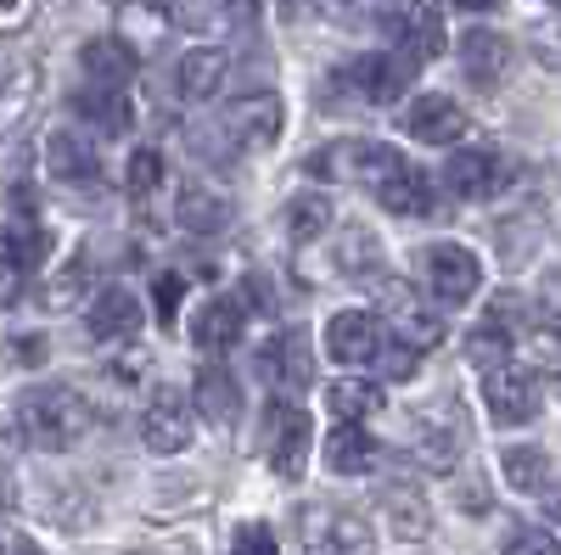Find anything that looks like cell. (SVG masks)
Wrapping results in <instances>:
<instances>
[{
    "mask_svg": "<svg viewBox=\"0 0 561 555\" xmlns=\"http://www.w3.org/2000/svg\"><path fill=\"white\" fill-rule=\"evenodd\" d=\"M415 359H421V354H415L410 343H399V337H393V343H382V348H377V359H370V365H377L382 377H393V382H410V377H415Z\"/></svg>",
    "mask_w": 561,
    "mask_h": 555,
    "instance_id": "cell-32",
    "label": "cell"
},
{
    "mask_svg": "<svg viewBox=\"0 0 561 555\" xmlns=\"http://www.w3.org/2000/svg\"><path fill=\"white\" fill-rule=\"evenodd\" d=\"M45 230L34 224V219H12V224H0V269H18V275H28V269H39V258H45Z\"/></svg>",
    "mask_w": 561,
    "mask_h": 555,
    "instance_id": "cell-24",
    "label": "cell"
},
{
    "mask_svg": "<svg viewBox=\"0 0 561 555\" xmlns=\"http://www.w3.org/2000/svg\"><path fill=\"white\" fill-rule=\"evenodd\" d=\"M404 129H410V141L455 147L460 135H466V113H460V102H455V96H415V102H410Z\"/></svg>",
    "mask_w": 561,
    "mask_h": 555,
    "instance_id": "cell-10",
    "label": "cell"
},
{
    "mask_svg": "<svg viewBox=\"0 0 561 555\" xmlns=\"http://www.w3.org/2000/svg\"><path fill=\"white\" fill-rule=\"evenodd\" d=\"M545 511H550V517H556V522H561V483H556V488H550V494H545Z\"/></svg>",
    "mask_w": 561,
    "mask_h": 555,
    "instance_id": "cell-40",
    "label": "cell"
},
{
    "mask_svg": "<svg viewBox=\"0 0 561 555\" xmlns=\"http://www.w3.org/2000/svg\"><path fill=\"white\" fill-rule=\"evenodd\" d=\"M73 113H79L84 124L107 129V135H124V129H129V102H124V90H113V84H90V79H84V90L73 96Z\"/></svg>",
    "mask_w": 561,
    "mask_h": 555,
    "instance_id": "cell-22",
    "label": "cell"
},
{
    "mask_svg": "<svg viewBox=\"0 0 561 555\" xmlns=\"http://www.w3.org/2000/svg\"><path fill=\"white\" fill-rule=\"evenodd\" d=\"M393 337L410 343L415 354H427L433 343H444V320L433 309H421L404 287H393Z\"/></svg>",
    "mask_w": 561,
    "mask_h": 555,
    "instance_id": "cell-21",
    "label": "cell"
},
{
    "mask_svg": "<svg viewBox=\"0 0 561 555\" xmlns=\"http://www.w3.org/2000/svg\"><path fill=\"white\" fill-rule=\"evenodd\" d=\"M219 84H225V51L219 45H197V51L180 57V90L192 102H208Z\"/></svg>",
    "mask_w": 561,
    "mask_h": 555,
    "instance_id": "cell-27",
    "label": "cell"
},
{
    "mask_svg": "<svg viewBox=\"0 0 561 555\" xmlns=\"http://www.w3.org/2000/svg\"><path fill=\"white\" fill-rule=\"evenodd\" d=\"M79 68L90 84H113L124 90L135 79V45L129 39H90L84 51H79Z\"/></svg>",
    "mask_w": 561,
    "mask_h": 555,
    "instance_id": "cell-16",
    "label": "cell"
},
{
    "mask_svg": "<svg viewBox=\"0 0 561 555\" xmlns=\"http://www.w3.org/2000/svg\"><path fill=\"white\" fill-rule=\"evenodd\" d=\"M505 158L489 152V147H460L449 163H444V185H449V197L460 203H489L505 192Z\"/></svg>",
    "mask_w": 561,
    "mask_h": 555,
    "instance_id": "cell-5",
    "label": "cell"
},
{
    "mask_svg": "<svg viewBox=\"0 0 561 555\" xmlns=\"http://www.w3.org/2000/svg\"><path fill=\"white\" fill-rule=\"evenodd\" d=\"M90 332H96L102 343L135 337V332H140V303H135V292H124V287H107L96 303H90Z\"/></svg>",
    "mask_w": 561,
    "mask_h": 555,
    "instance_id": "cell-19",
    "label": "cell"
},
{
    "mask_svg": "<svg viewBox=\"0 0 561 555\" xmlns=\"http://www.w3.org/2000/svg\"><path fill=\"white\" fill-rule=\"evenodd\" d=\"M325 409H332L337 421H365L370 409H382V393H377V382H354V377H343V382L325 388Z\"/></svg>",
    "mask_w": 561,
    "mask_h": 555,
    "instance_id": "cell-28",
    "label": "cell"
},
{
    "mask_svg": "<svg viewBox=\"0 0 561 555\" xmlns=\"http://www.w3.org/2000/svg\"><path fill=\"white\" fill-rule=\"evenodd\" d=\"M214 427H230L237 421V409H242V393L237 382H230V370L225 365H203V377H197V398H192Z\"/></svg>",
    "mask_w": 561,
    "mask_h": 555,
    "instance_id": "cell-23",
    "label": "cell"
},
{
    "mask_svg": "<svg viewBox=\"0 0 561 555\" xmlns=\"http://www.w3.org/2000/svg\"><path fill=\"white\" fill-rule=\"evenodd\" d=\"M382 320L370 309H337L332 320H325V354H332L337 365H370L382 348Z\"/></svg>",
    "mask_w": 561,
    "mask_h": 555,
    "instance_id": "cell-8",
    "label": "cell"
},
{
    "mask_svg": "<svg viewBox=\"0 0 561 555\" xmlns=\"http://www.w3.org/2000/svg\"><path fill=\"white\" fill-rule=\"evenodd\" d=\"M325 466H332L337 477H365L370 466H377V443H370V432L359 421H343L332 438H325Z\"/></svg>",
    "mask_w": 561,
    "mask_h": 555,
    "instance_id": "cell-18",
    "label": "cell"
},
{
    "mask_svg": "<svg viewBox=\"0 0 561 555\" xmlns=\"http://www.w3.org/2000/svg\"><path fill=\"white\" fill-rule=\"evenodd\" d=\"M421 275H427L433 303H444V309L466 303V298L483 287V264H478V253H472V247H455V242H438V247L421 253Z\"/></svg>",
    "mask_w": 561,
    "mask_h": 555,
    "instance_id": "cell-3",
    "label": "cell"
},
{
    "mask_svg": "<svg viewBox=\"0 0 561 555\" xmlns=\"http://www.w3.org/2000/svg\"><path fill=\"white\" fill-rule=\"evenodd\" d=\"M230 555H275V533L264 522H248L237 533V544H230Z\"/></svg>",
    "mask_w": 561,
    "mask_h": 555,
    "instance_id": "cell-35",
    "label": "cell"
},
{
    "mask_svg": "<svg viewBox=\"0 0 561 555\" xmlns=\"http://www.w3.org/2000/svg\"><path fill=\"white\" fill-rule=\"evenodd\" d=\"M18 555H45V550L39 544H18Z\"/></svg>",
    "mask_w": 561,
    "mask_h": 555,
    "instance_id": "cell-42",
    "label": "cell"
},
{
    "mask_svg": "<svg viewBox=\"0 0 561 555\" xmlns=\"http://www.w3.org/2000/svg\"><path fill=\"white\" fill-rule=\"evenodd\" d=\"M192 398H185L180 388H158L147 415H140V438H147L152 454H180L185 443H192Z\"/></svg>",
    "mask_w": 561,
    "mask_h": 555,
    "instance_id": "cell-7",
    "label": "cell"
},
{
    "mask_svg": "<svg viewBox=\"0 0 561 555\" xmlns=\"http://www.w3.org/2000/svg\"><path fill=\"white\" fill-rule=\"evenodd\" d=\"M180 298H185V275H158V287H152V303H158V320H163V326L174 320Z\"/></svg>",
    "mask_w": 561,
    "mask_h": 555,
    "instance_id": "cell-34",
    "label": "cell"
},
{
    "mask_svg": "<svg viewBox=\"0 0 561 555\" xmlns=\"http://www.w3.org/2000/svg\"><path fill=\"white\" fill-rule=\"evenodd\" d=\"M230 129H237L242 141H253V147H270L280 135V96H270V90L242 96L237 107H230Z\"/></svg>",
    "mask_w": 561,
    "mask_h": 555,
    "instance_id": "cell-20",
    "label": "cell"
},
{
    "mask_svg": "<svg viewBox=\"0 0 561 555\" xmlns=\"http://www.w3.org/2000/svg\"><path fill=\"white\" fill-rule=\"evenodd\" d=\"M237 337H242V303L237 298H208L192 320V343L203 354H225Z\"/></svg>",
    "mask_w": 561,
    "mask_h": 555,
    "instance_id": "cell-17",
    "label": "cell"
},
{
    "mask_svg": "<svg viewBox=\"0 0 561 555\" xmlns=\"http://www.w3.org/2000/svg\"><path fill=\"white\" fill-rule=\"evenodd\" d=\"M248 303H259V309H270V303H275V298H270V281H264L259 269L248 275Z\"/></svg>",
    "mask_w": 561,
    "mask_h": 555,
    "instance_id": "cell-37",
    "label": "cell"
},
{
    "mask_svg": "<svg viewBox=\"0 0 561 555\" xmlns=\"http://www.w3.org/2000/svg\"><path fill=\"white\" fill-rule=\"evenodd\" d=\"M404 51H410L415 62H433V57L444 51V7H438V0H415V7H410Z\"/></svg>",
    "mask_w": 561,
    "mask_h": 555,
    "instance_id": "cell-26",
    "label": "cell"
},
{
    "mask_svg": "<svg viewBox=\"0 0 561 555\" xmlns=\"http://www.w3.org/2000/svg\"><path fill=\"white\" fill-rule=\"evenodd\" d=\"M505 314H511V303H494L483 326L466 337V359H472L478 370H494V365L511 359V320H505Z\"/></svg>",
    "mask_w": 561,
    "mask_h": 555,
    "instance_id": "cell-25",
    "label": "cell"
},
{
    "mask_svg": "<svg viewBox=\"0 0 561 555\" xmlns=\"http://www.w3.org/2000/svg\"><path fill=\"white\" fill-rule=\"evenodd\" d=\"M500 466H505V483H511V488H523V494H539V488H545V477H550L545 449H528V443L505 449V454H500Z\"/></svg>",
    "mask_w": 561,
    "mask_h": 555,
    "instance_id": "cell-29",
    "label": "cell"
},
{
    "mask_svg": "<svg viewBox=\"0 0 561 555\" xmlns=\"http://www.w3.org/2000/svg\"><path fill=\"white\" fill-rule=\"evenodd\" d=\"M393 158H399V152L382 147V141H337L314 169H320V174H337V180H354V185H365V192H370V185L393 169Z\"/></svg>",
    "mask_w": 561,
    "mask_h": 555,
    "instance_id": "cell-9",
    "label": "cell"
},
{
    "mask_svg": "<svg viewBox=\"0 0 561 555\" xmlns=\"http://www.w3.org/2000/svg\"><path fill=\"white\" fill-rule=\"evenodd\" d=\"M12 505V477H7V466H0V511Z\"/></svg>",
    "mask_w": 561,
    "mask_h": 555,
    "instance_id": "cell-41",
    "label": "cell"
},
{
    "mask_svg": "<svg viewBox=\"0 0 561 555\" xmlns=\"http://www.w3.org/2000/svg\"><path fill=\"white\" fill-rule=\"evenodd\" d=\"M545 7H561V0H545Z\"/></svg>",
    "mask_w": 561,
    "mask_h": 555,
    "instance_id": "cell-43",
    "label": "cell"
},
{
    "mask_svg": "<svg viewBox=\"0 0 561 555\" xmlns=\"http://www.w3.org/2000/svg\"><path fill=\"white\" fill-rule=\"evenodd\" d=\"M415 68H421V62H415V57L404 51V45H399V51H365V57H354L343 79L359 90L365 102H377V107H382V102H393L399 90L415 79Z\"/></svg>",
    "mask_w": 561,
    "mask_h": 555,
    "instance_id": "cell-6",
    "label": "cell"
},
{
    "mask_svg": "<svg viewBox=\"0 0 561 555\" xmlns=\"http://www.w3.org/2000/svg\"><path fill=\"white\" fill-rule=\"evenodd\" d=\"M45 163H51V180H62V185H96L102 180L96 141H84L73 129H57L51 141H45Z\"/></svg>",
    "mask_w": 561,
    "mask_h": 555,
    "instance_id": "cell-13",
    "label": "cell"
},
{
    "mask_svg": "<svg viewBox=\"0 0 561 555\" xmlns=\"http://www.w3.org/2000/svg\"><path fill=\"white\" fill-rule=\"evenodd\" d=\"M370 197H377L388 213H427L433 208V180L427 174H421L410 158H393V169L377 180V185H370Z\"/></svg>",
    "mask_w": 561,
    "mask_h": 555,
    "instance_id": "cell-11",
    "label": "cell"
},
{
    "mask_svg": "<svg viewBox=\"0 0 561 555\" xmlns=\"http://www.w3.org/2000/svg\"><path fill=\"white\" fill-rule=\"evenodd\" d=\"M483 404H489V415L500 427H523V421L539 415V377L528 365L505 359V365L483 370Z\"/></svg>",
    "mask_w": 561,
    "mask_h": 555,
    "instance_id": "cell-2",
    "label": "cell"
},
{
    "mask_svg": "<svg viewBox=\"0 0 561 555\" xmlns=\"http://www.w3.org/2000/svg\"><path fill=\"white\" fill-rule=\"evenodd\" d=\"M325 224H332V203H325L320 192H309V197H293V208H287V230L298 242H314V236H325Z\"/></svg>",
    "mask_w": 561,
    "mask_h": 555,
    "instance_id": "cell-30",
    "label": "cell"
},
{
    "mask_svg": "<svg viewBox=\"0 0 561 555\" xmlns=\"http://www.w3.org/2000/svg\"><path fill=\"white\" fill-rule=\"evenodd\" d=\"M460 68L472 84H500L505 68H511V39L494 34V28H472L460 34Z\"/></svg>",
    "mask_w": 561,
    "mask_h": 555,
    "instance_id": "cell-14",
    "label": "cell"
},
{
    "mask_svg": "<svg viewBox=\"0 0 561 555\" xmlns=\"http://www.w3.org/2000/svg\"><path fill=\"white\" fill-rule=\"evenodd\" d=\"M505 0H455V12H500Z\"/></svg>",
    "mask_w": 561,
    "mask_h": 555,
    "instance_id": "cell-39",
    "label": "cell"
},
{
    "mask_svg": "<svg viewBox=\"0 0 561 555\" xmlns=\"http://www.w3.org/2000/svg\"><path fill=\"white\" fill-rule=\"evenodd\" d=\"M259 365H264V377H270V388H275L280 398L304 393V388H309V343H304V332H280V337L259 354Z\"/></svg>",
    "mask_w": 561,
    "mask_h": 555,
    "instance_id": "cell-12",
    "label": "cell"
},
{
    "mask_svg": "<svg viewBox=\"0 0 561 555\" xmlns=\"http://www.w3.org/2000/svg\"><path fill=\"white\" fill-rule=\"evenodd\" d=\"M174 219H180V230H192V236H219L230 224V197H219L214 185H180Z\"/></svg>",
    "mask_w": 561,
    "mask_h": 555,
    "instance_id": "cell-15",
    "label": "cell"
},
{
    "mask_svg": "<svg viewBox=\"0 0 561 555\" xmlns=\"http://www.w3.org/2000/svg\"><path fill=\"white\" fill-rule=\"evenodd\" d=\"M124 185H129V197H152L158 185H163V158H158V152H135Z\"/></svg>",
    "mask_w": 561,
    "mask_h": 555,
    "instance_id": "cell-31",
    "label": "cell"
},
{
    "mask_svg": "<svg viewBox=\"0 0 561 555\" xmlns=\"http://www.w3.org/2000/svg\"><path fill=\"white\" fill-rule=\"evenodd\" d=\"M264 454H270V466L280 477H304V460H309V415L293 404V398H280L270 404L264 415Z\"/></svg>",
    "mask_w": 561,
    "mask_h": 555,
    "instance_id": "cell-4",
    "label": "cell"
},
{
    "mask_svg": "<svg viewBox=\"0 0 561 555\" xmlns=\"http://www.w3.org/2000/svg\"><path fill=\"white\" fill-rule=\"evenodd\" d=\"M23 7L28 0H0V28H23V18H28Z\"/></svg>",
    "mask_w": 561,
    "mask_h": 555,
    "instance_id": "cell-36",
    "label": "cell"
},
{
    "mask_svg": "<svg viewBox=\"0 0 561 555\" xmlns=\"http://www.w3.org/2000/svg\"><path fill=\"white\" fill-rule=\"evenodd\" d=\"M225 7H230V18H242V23L259 18V0H225Z\"/></svg>",
    "mask_w": 561,
    "mask_h": 555,
    "instance_id": "cell-38",
    "label": "cell"
},
{
    "mask_svg": "<svg viewBox=\"0 0 561 555\" xmlns=\"http://www.w3.org/2000/svg\"><path fill=\"white\" fill-rule=\"evenodd\" d=\"M18 409H23V438L34 449H45V454L73 449L84 438V427H90V409H84V398L73 388H34V393H23Z\"/></svg>",
    "mask_w": 561,
    "mask_h": 555,
    "instance_id": "cell-1",
    "label": "cell"
},
{
    "mask_svg": "<svg viewBox=\"0 0 561 555\" xmlns=\"http://www.w3.org/2000/svg\"><path fill=\"white\" fill-rule=\"evenodd\" d=\"M500 555H561V544L545 528H511V539H505Z\"/></svg>",
    "mask_w": 561,
    "mask_h": 555,
    "instance_id": "cell-33",
    "label": "cell"
}]
</instances>
